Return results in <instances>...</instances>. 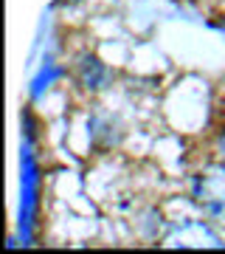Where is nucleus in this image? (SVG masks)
<instances>
[{
    "instance_id": "nucleus-1",
    "label": "nucleus",
    "mask_w": 225,
    "mask_h": 254,
    "mask_svg": "<svg viewBox=\"0 0 225 254\" xmlns=\"http://www.w3.org/2000/svg\"><path fill=\"white\" fill-rule=\"evenodd\" d=\"M194 198L208 218L225 226V167H211L197 175Z\"/></svg>"
},
{
    "instance_id": "nucleus-2",
    "label": "nucleus",
    "mask_w": 225,
    "mask_h": 254,
    "mask_svg": "<svg viewBox=\"0 0 225 254\" xmlns=\"http://www.w3.org/2000/svg\"><path fill=\"white\" fill-rule=\"evenodd\" d=\"M76 76H79V82L85 88H101L104 79H107V68H104L96 57L85 54L79 60V65H76Z\"/></svg>"
},
{
    "instance_id": "nucleus-3",
    "label": "nucleus",
    "mask_w": 225,
    "mask_h": 254,
    "mask_svg": "<svg viewBox=\"0 0 225 254\" xmlns=\"http://www.w3.org/2000/svg\"><path fill=\"white\" fill-rule=\"evenodd\" d=\"M220 153L225 155V130H223V133H220Z\"/></svg>"
}]
</instances>
